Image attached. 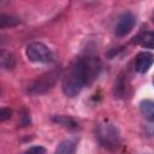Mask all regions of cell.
Returning a JSON list of instances; mask_svg holds the SVG:
<instances>
[{"label": "cell", "mask_w": 154, "mask_h": 154, "mask_svg": "<svg viewBox=\"0 0 154 154\" xmlns=\"http://www.w3.org/2000/svg\"><path fill=\"white\" fill-rule=\"evenodd\" d=\"M101 63L95 55L76 58L63 79V93L67 97L77 96L81 90L89 85L99 75Z\"/></svg>", "instance_id": "6da1fadb"}, {"label": "cell", "mask_w": 154, "mask_h": 154, "mask_svg": "<svg viewBox=\"0 0 154 154\" xmlns=\"http://www.w3.org/2000/svg\"><path fill=\"white\" fill-rule=\"evenodd\" d=\"M95 137L103 148L109 150L118 149L122 143V136L118 128L108 122H102L96 125Z\"/></svg>", "instance_id": "7a4b0ae2"}, {"label": "cell", "mask_w": 154, "mask_h": 154, "mask_svg": "<svg viewBox=\"0 0 154 154\" xmlns=\"http://www.w3.org/2000/svg\"><path fill=\"white\" fill-rule=\"evenodd\" d=\"M59 76H60L59 70H53V71H49V72H46L38 76L34 82H31L28 85V93L32 95H37V94H43L48 91L55 85Z\"/></svg>", "instance_id": "3957f363"}, {"label": "cell", "mask_w": 154, "mask_h": 154, "mask_svg": "<svg viewBox=\"0 0 154 154\" xmlns=\"http://www.w3.org/2000/svg\"><path fill=\"white\" fill-rule=\"evenodd\" d=\"M25 54L29 60L34 63L47 64L53 60L52 51L42 42H31L25 48Z\"/></svg>", "instance_id": "277c9868"}, {"label": "cell", "mask_w": 154, "mask_h": 154, "mask_svg": "<svg viewBox=\"0 0 154 154\" xmlns=\"http://www.w3.org/2000/svg\"><path fill=\"white\" fill-rule=\"evenodd\" d=\"M136 24V17L134 13L131 12H124L123 14H120V17L117 20L116 28H114V34L117 37H124L126 36L132 28Z\"/></svg>", "instance_id": "5b68a950"}, {"label": "cell", "mask_w": 154, "mask_h": 154, "mask_svg": "<svg viewBox=\"0 0 154 154\" xmlns=\"http://www.w3.org/2000/svg\"><path fill=\"white\" fill-rule=\"evenodd\" d=\"M154 64V54L148 51L140 52L135 58V70L138 73H146Z\"/></svg>", "instance_id": "8992f818"}, {"label": "cell", "mask_w": 154, "mask_h": 154, "mask_svg": "<svg viewBox=\"0 0 154 154\" xmlns=\"http://www.w3.org/2000/svg\"><path fill=\"white\" fill-rule=\"evenodd\" d=\"M128 90H129V81L125 75L120 73L117 78V81L114 82V88H113L114 96L125 97L128 95Z\"/></svg>", "instance_id": "52a82bcc"}, {"label": "cell", "mask_w": 154, "mask_h": 154, "mask_svg": "<svg viewBox=\"0 0 154 154\" xmlns=\"http://www.w3.org/2000/svg\"><path fill=\"white\" fill-rule=\"evenodd\" d=\"M140 111L147 120L153 122L154 120V100H149V99L142 100L140 102Z\"/></svg>", "instance_id": "ba28073f"}, {"label": "cell", "mask_w": 154, "mask_h": 154, "mask_svg": "<svg viewBox=\"0 0 154 154\" xmlns=\"http://www.w3.org/2000/svg\"><path fill=\"white\" fill-rule=\"evenodd\" d=\"M0 64H1L2 69L12 70L16 66V58L12 53H10L5 49H1L0 51Z\"/></svg>", "instance_id": "9c48e42d"}, {"label": "cell", "mask_w": 154, "mask_h": 154, "mask_svg": "<svg viewBox=\"0 0 154 154\" xmlns=\"http://www.w3.org/2000/svg\"><path fill=\"white\" fill-rule=\"evenodd\" d=\"M52 119L54 123H57L64 128H67V129H77V126H78L77 122L67 116H53Z\"/></svg>", "instance_id": "30bf717a"}, {"label": "cell", "mask_w": 154, "mask_h": 154, "mask_svg": "<svg viewBox=\"0 0 154 154\" xmlns=\"http://www.w3.org/2000/svg\"><path fill=\"white\" fill-rule=\"evenodd\" d=\"M138 43L144 47V48H150L154 49V30L152 31H146L144 34L140 35L137 38Z\"/></svg>", "instance_id": "8fae6325"}, {"label": "cell", "mask_w": 154, "mask_h": 154, "mask_svg": "<svg viewBox=\"0 0 154 154\" xmlns=\"http://www.w3.org/2000/svg\"><path fill=\"white\" fill-rule=\"evenodd\" d=\"M54 154H76V144L72 141H63L57 147Z\"/></svg>", "instance_id": "7c38bea8"}, {"label": "cell", "mask_w": 154, "mask_h": 154, "mask_svg": "<svg viewBox=\"0 0 154 154\" xmlns=\"http://www.w3.org/2000/svg\"><path fill=\"white\" fill-rule=\"evenodd\" d=\"M20 20L17 17H13L11 14H1L0 16V26L1 28H7V26H14L19 24Z\"/></svg>", "instance_id": "4fadbf2b"}, {"label": "cell", "mask_w": 154, "mask_h": 154, "mask_svg": "<svg viewBox=\"0 0 154 154\" xmlns=\"http://www.w3.org/2000/svg\"><path fill=\"white\" fill-rule=\"evenodd\" d=\"M23 154H46V149L41 146H34V147H30L29 149H26Z\"/></svg>", "instance_id": "5bb4252c"}, {"label": "cell", "mask_w": 154, "mask_h": 154, "mask_svg": "<svg viewBox=\"0 0 154 154\" xmlns=\"http://www.w3.org/2000/svg\"><path fill=\"white\" fill-rule=\"evenodd\" d=\"M11 116H12V111L10 108L4 107V108L0 109V122H5V120L10 119Z\"/></svg>", "instance_id": "9a60e30c"}, {"label": "cell", "mask_w": 154, "mask_h": 154, "mask_svg": "<svg viewBox=\"0 0 154 154\" xmlns=\"http://www.w3.org/2000/svg\"><path fill=\"white\" fill-rule=\"evenodd\" d=\"M146 130H147V132H148L149 135L154 136V120H153V122H149V124L147 125Z\"/></svg>", "instance_id": "2e32d148"}, {"label": "cell", "mask_w": 154, "mask_h": 154, "mask_svg": "<svg viewBox=\"0 0 154 154\" xmlns=\"http://www.w3.org/2000/svg\"><path fill=\"white\" fill-rule=\"evenodd\" d=\"M152 20H153V23H154V12H153V14H152Z\"/></svg>", "instance_id": "e0dca14e"}, {"label": "cell", "mask_w": 154, "mask_h": 154, "mask_svg": "<svg viewBox=\"0 0 154 154\" xmlns=\"http://www.w3.org/2000/svg\"><path fill=\"white\" fill-rule=\"evenodd\" d=\"M153 85H154V77H153Z\"/></svg>", "instance_id": "ac0fdd59"}]
</instances>
